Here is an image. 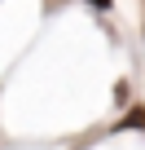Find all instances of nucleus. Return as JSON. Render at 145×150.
<instances>
[{
    "label": "nucleus",
    "mask_w": 145,
    "mask_h": 150,
    "mask_svg": "<svg viewBox=\"0 0 145 150\" xmlns=\"http://www.w3.org/2000/svg\"><path fill=\"white\" fill-rule=\"evenodd\" d=\"M92 5H97V9H110V5H114V0H92Z\"/></svg>",
    "instance_id": "1"
}]
</instances>
